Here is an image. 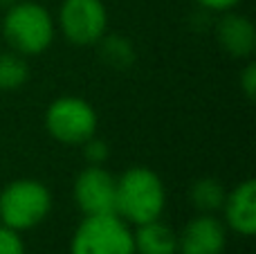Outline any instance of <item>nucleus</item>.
Wrapping results in <instances>:
<instances>
[{"mask_svg": "<svg viewBox=\"0 0 256 254\" xmlns=\"http://www.w3.org/2000/svg\"><path fill=\"white\" fill-rule=\"evenodd\" d=\"M227 234L230 230L218 214H196L178 232V254H222Z\"/></svg>", "mask_w": 256, "mask_h": 254, "instance_id": "8", "label": "nucleus"}, {"mask_svg": "<svg viewBox=\"0 0 256 254\" xmlns=\"http://www.w3.org/2000/svg\"><path fill=\"white\" fill-rule=\"evenodd\" d=\"M30 81V63L27 56L4 50L0 52V92H14Z\"/></svg>", "mask_w": 256, "mask_h": 254, "instance_id": "14", "label": "nucleus"}, {"mask_svg": "<svg viewBox=\"0 0 256 254\" xmlns=\"http://www.w3.org/2000/svg\"><path fill=\"white\" fill-rule=\"evenodd\" d=\"M227 189L218 178L202 176L196 178L189 187V202L196 210V214H218L222 210Z\"/></svg>", "mask_w": 256, "mask_h": 254, "instance_id": "12", "label": "nucleus"}, {"mask_svg": "<svg viewBox=\"0 0 256 254\" xmlns=\"http://www.w3.org/2000/svg\"><path fill=\"white\" fill-rule=\"evenodd\" d=\"M84 158L88 164H104V162L110 158V148H108V144L104 142L102 138H97V135H92L90 140H86L84 144Z\"/></svg>", "mask_w": 256, "mask_h": 254, "instance_id": "15", "label": "nucleus"}, {"mask_svg": "<svg viewBox=\"0 0 256 254\" xmlns=\"http://www.w3.org/2000/svg\"><path fill=\"white\" fill-rule=\"evenodd\" d=\"M238 88H240V92L250 99V102L256 97V63L252 61V58H250V61L245 63V68L240 70Z\"/></svg>", "mask_w": 256, "mask_h": 254, "instance_id": "17", "label": "nucleus"}, {"mask_svg": "<svg viewBox=\"0 0 256 254\" xmlns=\"http://www.w3.org/2000/svg\"><path fill=\"white\" fill-rule=\"evenodd\" d=\"M99 117L94 106L84 97L63 94L45 108V128L50 138L66 146H81L86 140L97 135Z\"/></svg>", "mask_w": 256, "mask_h": 254, "instance_id": "4", "label": "nucleus"}, {"mask_svg": "<svg viewBox=\"0 0 256 254\" xmlns=\"http://www.w3.org/2000/svg\"><path fill=\"white\" fill-rule=\"evenodd\" d=\"M0 34L9 50L22 56H38L48 52L56 38V20L48 7L34 0H18L4 9Z\"/></svg>", "mask_w": 256, "mask_h": 254, "instance_id": "2", "label": "nucleus"}, {"mask_svg": "<svg viewBox=\"0 0 256 254\" xmlns=\"http://www.w3.org/2000/svg\"><path fill=\"white\" fill-rule=\"evenodd\" d=\"M243 0H196V4L207 12H214V14H225V12H232L236 9Z\"/></svg>", "mask_w": 256, "mask_h": 254, "instance_id": "18", "label": "nucleus"}, {"mask_svg": "<svg viewBox=\"0 0 256 254\" xmlns=\"http://www.w3.org/2000/svg\"><path fill=\"white\" fill-rule=\"evenodd\" d=\"M14 2H18V0H0V9H2V12H4V9H7V7H12Z\"/></svg>", "mask_w": 256, "mask_h": 254, "instance_id": "19", "label": "nucleus"}, {"mask_svg": "<svg viewBox=\"0 0 256 254\" xmlns=\"http://www.w3.org/2000/svg\"><path fill=\"white\" fill-rule=\"evenodd\" d=\"M166 210V187L148 166H130L117 176L115 214L128 225H142L162 218Z\"/></svg>", "mask_w": 256, "mask_h": 254, "instance_id": "1", "label": "nucleus"}, {"mask_svg": "<svg viewBox=\"0 0 256 254\" xmlns=\"http://www.w3.org/2000/svg\"><path fill=\"white\" fill-rule=\"evenodd\" d=\"M132 248L135 254H178V232L162 218L135 225Z\"/></svg>", "mask_w": 256, "mask_h": 254, "instance_id": "11", "label": "nucleus"}, {"mask_svg": "<svg viewBox=\"0 0 256 254\" xmlns=\"http://www.w3.org/2000/svg\"><path fill=\"white\" fill-rule=\"evenodd\" d=\"M117 176L104 164H86L72 180V200L84 216L115 214Z\"/></svg>", "mask_w": 256, "mask_h": 254, "instance_id": "7", "label": "nucleus"}, {"mask_svg": "<svg viewBox=\"0 0 256 254\" xmlns=\"http://www.w3.org/2000/svg\"><path fill=\"white\" fill-rule=\"evenodd\" d=\"M222 223L243 238L256 234V180L245 178L227 192L222 202Z\"/></svg>", "mask_w": 256, "mask_h": 254, "instance_id": "10", "label": "nucleus"}, {"mask_svg": "<svg viewBox=\"0 0 256 254\" xmlns=\"http://www.w3.org/2000/svg\"><path fill=\"white\" fill-rule=\"evenodd\" d=\"M99 48V56L112 70H126L135 63L137 52L135 45L122 34H106L102 40L97 43Z\"/></svg>", "mask_w": 256, "mask_h": 254, "instance_id": "13", "label": "nucleus"}, {"mask_svg": "<svg viewBox=\"0 0 256 254\" xmlns=\"http://www.w3.org/2000/svg\"><path fill=\"white\" fill-rule=\"evenodd\" d=\"M214 36H216L218 48L232 58L250 61L256 52V27L252 18L236 9L220 14L214 27Z\"/></svg>", "mask_w": 256, "mask_h": 254, "instance_id": "9", "label": "nucleus"}, {"mask_svg": "<svg viewBox=\"0 0 256 254\" xmlns=\"http://www.w3.org/2000/svg\"><path fill=\"white\" fill-rule=\"evenodd\" d=\"M70 254H135L132 230L117 214L84 216L72 232Z\"/></svg>", "mask_w": 256, "mask_h": 254, "instance_id": "5", "label": "nucleus"}, {"mask_svg": "<svg viewBox=\"0 0 256 254\" xmlns=\"http://www.w3.org/2000/svg\"><path fill=\"white\" fill-rule=\"evenodd\" d=\"M54 20L63 38L76 48H94L108 34L104 0H63Z\"/></svg>", "mask_w": 256, "mask_h": 254, "instance_id": "6", "label": "nucleus"}, {"mask_svg": "<svg viewBox=\"0 0 256 254\" xmlns=\"http://www.w3.org/2000/svg\"><path fill=\"white\" fill-rule=\"evenodd\" d=\"M52 212V192L36 178H16L0 189V223L16 232L38 228Z\"/></svg>", "mask_w": 256, "mask_h": 254, "instance_id": "3", "label": "nucleus"}, {"mask_svg": "<svg viewBox=\"0 0 256 254\" xmlns=\"http://www.w3.org/2000/svg\"><path fill=\"white\" fill-rule=\"evenodd\" d=\"M0 254H25V241L20 232L0 223Z\"/></svg>", "mask_w": 256, "mask_h": 254, "instance_id": "16", "label": "nucleus"}]
</instances>
